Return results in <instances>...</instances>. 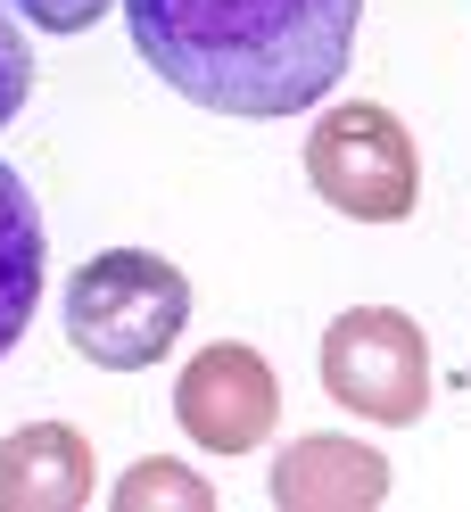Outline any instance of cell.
<instances>
[{
    "mask_svg": "<svg viewBox=\"0 0 471 512\" xmlns=\"http://www.w3.org/2000/svg\"><path fill=\"white\" fill-rule=\"evenodd\" d=\"M364 0H124L133 50L207 116H306L356 58Z\"/></svg>",
    "mask_w": 471,
    "mask_h": 512,
    "instance_id": "obj_1",
    "label": "cell"
},
{
    "mask_svg": "<svg viewBox=\"0 0 471 512\" xmlns=\"http://www.w3.org/2000/svg\"><path fill=\"white\" fill-rule=\"evenodd\" d=\"M191 331V273L157 248H100L67 273V347L100 372H149Z\"/></svg>",
    "mask_w": 471,
    "mask_h": 512,
    "instance_id": "obj_2",
    "label": "cell"
},
{
    "mask_svg": "<svg viewBox=\"0 0 471 512\" xmlns=\"http://www.w3.org/2000/svg\"><path fill=\"white\" fill-rule=\"evenodd\" d=\"M306 182L348 223H405L422 199V149L381 100H339L306 133Z\"/></svg>",
    "mask_w": 471,
    "mask_h": 512,
    "instance_id": "obj_3",
    "label": "cell"
},
{
    "mask_svg": "<svg viewBox=\"0 0 471 512\" xmlns=\"http://www.w3.org/2000/svg\"><path fill=\"white\" fill-rule=\"evenodd\" d=\"M314 364H323V389L348 405L356 422L405 430V422L430 413V347L414 331V314H397V306H348L323 331Z\"/></svg>",
    "mask_w": 471,
    "mask_h": 512,
    "instance_id": "obj_4",
    "label": "cell"
},
{
    "mask_svg": "<svg viewBox=\"0 0 471 512\" xmlns=\"http://www.w3.org/2000/svg\"><path fill=\"white\" fill-rule=\"evenodd\" d=\"M174 422L207 455H248L281 422V380L248 339H215L174 372Z\"/></svg>",
    "mask_w": 471,
    "mask_h": 512,
    "instance_id": "obj_5",
    "label": "cell"
},
{
    "mask_svg": "<svg viewBox=\"0 0 471 512\" xmlns=\"http://www.w3.org/2000/svg\"><path fill=\"white\" fill-rule=\"evenodd\" d=\"M381 496H389V455L364 438L314 430V438H290L273 455V504L281 512H364Z\"/></svg>",
    "mask_w": 471,
    "mask_h": 512,
    "instance_id": "obj_6",
    "label": "cell"
},
{
    "mask_svg": "<svg viewBox=\"0 0 471 512\" xmlns=\"http://www.w3.org/2000/svg\"><path fill=\"white\" fill-rule=\"evenodd\" d=\"M91 438L75 422H25L0 438V512H83Z\"/></svg>",
    "mask_w": 471,
    "mask_h": 512,
    "instance_id": "obj_7",
    "label": "cell"
},
{
    "mask_svg": "<svg viewBox=\"0 0 471 512\" xmlns=\"http://www.w3.org/2000/svg\"><path fill=\"white\" fill-rule=\"evenodd\" d=\"M42 273H50V240H42V207L25 190L17 166H0V356L25 339L42 306Z\"/></svg>",
    "mask_w": 471,
    "mask_h": 512,
    "instance_id": "obj_8",
    "label": "cell"
},
{
    "mask_svg": "<svg viewBox=\"0 0 471 512\" xmlns=\"http://www.w3.org/2000/svg\"><path fill=\"white\" fill-rule=\"evenodd\" d=\"M157 504H174V512H207L215 488L191 471V463H166V455H149L116 479V512H157Z\"/></svg>",
    "mask_w": 471,
    "mask_h": 512,
    "instance_id": "obj_9",
    "label": "cell"
},
{
    "mask_svg": "<svg viewBox=\"0 0 471 512\" xmlns=\"http://www.w3.org/2000/svg\"><path fill=\"white\" fill-rule=\"evenodd\" d=\"M25 91H34V50H25V34H17V9L0 0V124L25 108Z\"/></svg>",
    "mask_w": 471,
    "mask_h": 512,
    "instance_id": "obj_10",
    "label": "cell"
},
{
    "mask_svg": "<svg viewBox=\"0 0 471 512\" xmlns=\"http://www.w3.org/2000/svg\"><path fill=\"white\" fill-rule=\"evenodd\" d=\"M25 25H42V34H83V25H100L116 0H9Z\"/></svg>",
    "mask_w": 471,
    "mask_h": 512,
    "instance_id": "obj_11",
    "label": "cell"
}]
</instances>
